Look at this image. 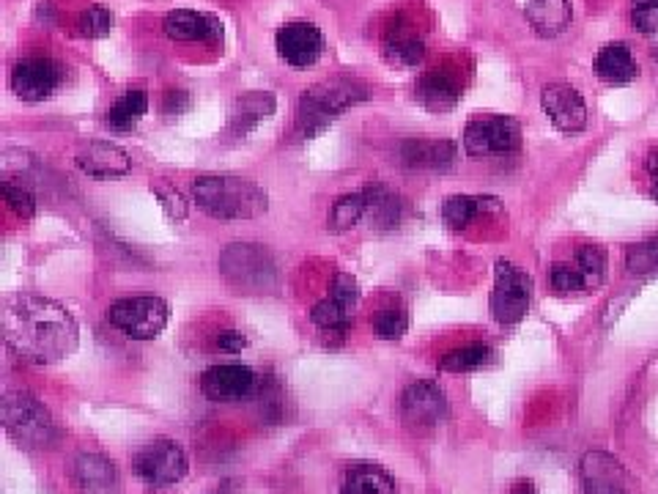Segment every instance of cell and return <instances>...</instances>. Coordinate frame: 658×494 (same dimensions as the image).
<instances>
[{"instance_id":"obj_26","label":"cell","mask_w":658,"mask_h":494,"mask_svg":"<svg viewBox=\"0 0 658 494\" xmlns=\"http://www.w3.org/2000/svg\"><path fill=\"white\" fill-rule=\"evenodd\" d=\"M275 113V97L269 91H250L245 97H239L231 110V129L236 135H245L255 124H261Z\"/></svg>"},{"instance_id":"obj_17","label":"cell","mask_w":658,"mask_h":494,"mask_svg":"<svg viewBox=\"0 0 658 494\" xmlns=\"http://www.w3.org/2000/svg\"><path fill=\"white\" fill-rule=\"evenodd\" d=\"M461 91H464V86L453 69H431L417 80L414 99L431 113H447L461 102Z\"/></svg>"},{"instance_id":"obj_14","label":"cell","mask_w":658,"mask_h":494,"mask_svg":"<svg viewBox=\"0 0 658 494\" xmlns=\"http://www.w3.org/2000/svg\"><path fill=\"white\" fill-rule=\"evenodd\" d=\"M447 396L436 382H414L401 396V415L414 429H431L447 418Z\"/></svg>"},{"instance_id":"obj_45","label":"cell","mask_w":658,"mask_h":494,"mask_svg":"<svg viewBox=\"0 0 658 494\" xmlns=\"http://www.w3.org/2000/svg\"><path fill=\"white\" fill-rule=\"evenodd\" d=\"M653 58H656V61H658V47H656V50H653Z\"/></svg>"},{"instance_id":"obj_37","label":"cell","mask_w":658,"mask_h":494,"mask_svg":"<svg viewBox=\"0 0 658 494\" xmlns=\"http://www.w3.org/2000/svg\"><path fill=\"white\" fill-rule=\"evenodd\" d=\"M3 198H6V204L14 215L25 217V220H31L36 215V198L28 187H22V184H3Z\"/></svg>"},{"instance_id":"obj_18","label":"cell","mask_w":658,"mask_h":494,"mask_svg":"<svg viewBox=\"0 0 658 494\" xmlns=\"http://www.w3.org/2000/svg\"><path fill=\"white\" fill-rule=\"evenodd\" d=\"M77 168L94 179H113V176H127L132 171V157L116 143L94 140L77 154Z\"/></svg>"},{"instance_id":"obj_6","label":"cell","mask_w":658,"mask_h":494,"mask_svg":"<svg viewBox=\"0 0 658 494\" xmlns=\"http://www.w3.org/2000/svg\"><path fill=\"white\" fill-rule=\"evenodd\" d=\"M170 308L160 297H127L107 308V322L132 341H154L168 327Z\"/></svg>"},{"instance_id":"obj_34","label":"cell","mask_w":658,"mask_h":494,"mask_svg":"<svg viewBox=\"0 0 658 494\" xmlns=\"http://www.w3.org/2000/svg\"><path fill=\"white\" fill-rule=\"evenodd\" d=\"M409 330V316L401 308H384L373 316V333L382 341H401Z\"/></svg>"},{"instance_id":"obj_23","label":"cell","mask_w":658,"mask_h":494,"mask_svg":"<svg viewBox=\"0 0 658 494\" xmlns=\"http://www.w3.org/2000/svg\"><path fill=\"white\" fill-rule=\"evenodd\" d=\"M524 14L538 36L554 39L571 25V0H530Z\"/></svg>"},{"instance_id":"obj_13","label":"cell","mask_w":658,"mask_h":494,"mask_svg":"<svg viewBox=\"0 0 658 494\" xmlns=\"http://www.w3.org/2000/svg\"><path fill=\"white\" fill-rule=\"evenodd\" d=\"M255 382L258 376L253 368L242 366V363H220L203 371L201 393L217 404H231V401H245L247 396H253Z\"/></svg>"},{"instance_id":"obj_41","label":"cell","mask_w":658,"mask_h":494,"mask_svg":"<svg viewBox=\"0 0 658 494\" xmlns=\"http://www.w3.org/2000/svg\"><path fill=\"white\" fill-rule=\"evenodd\" d=\"M247 346V338L239 330H225V333L217 335V349L220 352H228V355H236Z\"/></svg>"},{"instance_id":"obj_42","label":"cell","mask_w":658,"mask_h":494,"mask_svg":"<svg viewBox=\"0 0 658 494\" xmlns=\"http://www.w3.org/2000/svg\"><path fill=\"white\" fill-rule=\"evenodd\" d=\"M510 494H538V489H535L532 481H516L513 489H510Z\"/></svg>"},{"instance_id":"obj_28","label":"cell","mask_w":658,"mask_h":494,"mask_svg":"<svg viewBox=\"0 0 658 494\" xmlns=\"http://www.w3.org/2000/svg\"><path fill=\"white\" fill-rule=\"evenodd\" d=\"M489 204H497V201L478 198V195H453L442 204V220L450 231H464Z\"/></svg>"},{"instance_id":"obj_12","label":"cell","mask_w":658,"mask_h":494,"mask_svg":"<svg viewBox=\"0 0 658 494\" xmlns=\"http://www.w3.org/2000/svg\"><path fill=\"white\" fill-rule=\"evenodd\" d=\"M277 55L294 69H308L324 55V33L308 20L286 22L275 33Z\"/></svg>"},{"instance_id":"obj_3","label":"cell","mask_w":658,"mask_h":494,"mask_svg":"<svg viewBox=\"0 0 658 494\" xmlns=\"http://www.w3.org/2000/svg\"><path fill=\"white\" fill-rule=\"evenodd\" d=\"M365 97H368V88L362 86L360 80H349V77H335V80L310 86L299 97L297 132L302 138H316L343 110L354 108Z\"/></svg>"},{"instance_id":"obj_22","label":"cell","mask_w":658,"mask_h":494,"mask_svg":"<svg viewBox=\"0 0 658 494\" xmlns=\"http://www.w3.org/2000/svg\"><path fill=\"white\" fill-rule=\"evenodd\" d=\"M77 484L83 486L85 494H116L118 473L113 462L96 453H83L75 462Z\"/></svg>"},{"instance_id":"obj_24","label":"cell","mask_w":658,"mask_h":494,"mask_svg":"<svg viewBox=\"0 0 658 494\" xmlns=\"http://www.w3.org/2000/svg\"><path fill=\"white\" fill-rule=\"evenodd\" d=\"M340 494H395V481L376 464H354L343 475Z\"/></svg>"},{"instance_id":"obj_25","label":"cell","mask_w":658,"mask_h":494,"mask_svg":"<svg viewBox=\"0 0 658 494\" xmlns=\"http://www.w3.org/2000/svg\"><path fill=\"white\" fill-rule=\"evenodd\" d=\"M384 58L398 66H417L425 58V42L409 25H393L384 39Z\"/></svg>"},{"instance_id":"obj_11","label":"cell","mask_w":658,"mask_h":494,"mask_svg":"<svg viewBox=\"0 0 658 494\" xmlns=\"http://www.w3.org/2000/svg\"><path fill=\"white\" fill-rule=\"evenodd\" d=\"M64 83V69L53 58L31 55L22 58L11 69V91L25 102H44L50 99Z\"/></svg>"},{"instance_id":"obj_10","label":"cell","mask_w":658,"mask_h":494,"mask_svg":"<svg viewBox=\"0 0 658 494\" xmlns=\"http://www.w3.org/2000/svg\"><path fill=\"white\" fill-rule=\"evenodd\" d=\"M357 302H360V286H357V280L346 275V272H338L335 280H332V291H329L327 300L313 305L310 322L316 324L321 333H349V327L354 324Z\"/></svg>"},{"instance_id":"obj_31","label":"cell","mask_w":658,"mask_h":494,"mask_svg":"<svg viewBox=\"0 0 658 494\" xmlns=\"http://www.w3.org/2000/svg\"><path fill=\"white\" fill-rule=\"evenodd\" d=\"M368 195V217L376 228H395L401 220V201L382 184H373L365 190Z\"/></svg>"},{"instance_id":"obj_8","label":"cell","mask_w":658,"mask_h":494,"mask_svg":"<svg viewBox=\"0 0 658 494\" xmlns=\"http://www.w3.org/2000/svg\"><path fill=\"white\" fill-rule=\"evenodd\" d=\"M464 151L469 157H510L521 149V124L510 116H480L464 129Z\"/></svg>"},{"instance_id":"obj_36","label":"cell","mask_w":658,"mask_h":494,"mask_svg":"<svg viewBox=\"0 0 658 494\" xmlns=\"http://www.w3.org/2000/svg\"><path fill=\"white\" fill-rule=\"evenodd\" d=\"M549 283H552V289L560 294V297H568V294H582L584 289H590L587 286V280L576 267L571 264H554L552 272H549Z\"/></svg>"},{"instance_id":"obj_4","label":"cell","mask_w":658,"mask_h":494,"mask_svg":"<svg viewBox=\"0 0 658 494\" xmlns=\"http://www.w3.org/2000/svg\"><path fill=\"white\" fill-rule=\"evenodd\" d=\"M3 426L9 437L25 451H42L50 448L58 437L53 415L44 404L25 390H9L3 396Z\"/></svg>"},{"instance_id":"obj_2","label":"cell","mask_w":658,"mask_h":494,"mask_svg":"<svg viewBox=\"0 0 658 494\" xmlns=\"http://www.w3.org/2000/svg\"><path fill=\"white\" fill-rule=\"evenodd\" d=\"M192 198L217 220H253L269 209L264 190L242 176H198L192 182Z\"/></svg>"},{"instance_id":"obj_27","label":"cell","mask_w":658,"mask_h":494,"mask_svg":"<svg viewBox=\"0 0 658 494\" xmlns=\"http://www.w3.org/2000/svg\"><path fill=\"white\" fill-rule=\"evenodd\" d=\"M146 110H149V94L143 88H132L110 105V110L105 113V124L116 132H129V129L138 127Z\"/></svg>"},{"instance_id":"obj_15","label":"cell","mask_w":658,"mask_h":494,"mask_svg":"<svg viewBox=\"0 0 658 494\" xmlns=\"http://www.w3.org/2000/svg\"><path fill=\"white\" fill-rule=\"evenodd\" d=\"M541 108L546 119L565 135H576L587 127V105L574 86H565V83L546 86L541 94Z\"/></svg>"},{"instance_id":"obj_29","label":"cell","mask_w":658,"mask_h":494,"mask_svg":"<svg viewBox=\"0 0 658 494\" xmlns=\"http://www.w3.org/2000/svg\"><path fill=\"white\" fill-rule=\"evenodd\" d=\"M365 215H368V195H365V190L362 193L340 195L338 201L332 204V209H329L327 226L329 231L343 234V231H351V228L357 226Z\"/></svg>"},{"instance_id":"obj_16","label":"cell","mask_w":658,"mask_h":494,"mask_svg":"<svg viewBox=\"0 0 658 494\" xmlns=\"http://www.w3.org/2000/svg\"><path fill=\"white\" fill-rule=\"evenodd\" d=\"M582 494H631V478L615 456L601 451L584 453Z\"/></svg>"},{"instance_id":"obj_40","label":"cell","mask_w":658,"mask_h":494,"mask_svg":"<svg viewBox=\"0 0 658 494\" xmlns=\"http://www.w3.org/2000/svg\"><path fill=\"white\" fill-rule=\"evenodd\" d=\"M187 108H190V94L187 91H168L165 94V102H162L165 116H181Z\"/></svg>"},{"instance_id":"obj_20","label":"cell","mask_w":658,"mask_h":494,"mask_svg":"<svg viewBox=\"0 0 658 494\" xmlns=\"http://www.w3.org/2000/svg\"><path fill=\"white\" fill-rule=\"evenodd\" d=\"M458 149L453 140H406L401 143V162L420 171H447L456 165Z\"/></svg>"},{"instance_id":"obj_1","label":"cell","mask_w":658,"mask_h":494,"mask_svg":"<svg viewBox=\"0 0 658 494\" xmlns=\"http://www.w3.org/2000/svg\"><path fill=\"white\" fill-rule=\"evenodd\" d=\"M3 335L14 355L28 363H58L77 349L80 327L61 302L20 294L3 311Z\"/></svg>"},{"instance_id":"obj_39","label":"cell","mask_w":658,"mask_h":494,"mask_svg":"<svg viewBox=\"0 0 658 494\" xmlns=\"http://www.w3.org/2000/svg\"><path fill=\"white\" fill-rule=\"evenodd\" d=\"M154 195L162 201V209L168 212L170 220H184L187 217V201L173 187H154Z\"/></svg>"},{"instance_id":"obj_33","label":"cell","mask_w":658,"mask_h":494,"mask_svg":"<svg viewBox=\"0 0 658 494\" xmlns=\"http://www.w3.org/2000/svg\"><path fill=\"white\" fill-rule=\"evenodd\" d=\"M113 25H116V17H113V11L105 9V6H88V9L80 14V20H77V31L85 39H105L113 31Z\"/></svg>"},{"instance_id":"obj_38","label":"cell","mask_w":658,"mask_h":494,"mask_svg":"<svg viewBox=\"0 0 658 494\" xmlns=\"http://www.w3.org/2000/svg\"><path fill=\"white\" fill-rule=\"evenodd\" d=\"M631 22L639 33H658V0H631Z\"/></svg>"},{"instance_id":"obj_44","label":"cell","mask_w":658,"mask_h":494,"mask_svg":"<svg viewBox=\"0 0 658 494\" xmlns=\"http://www.w3.org/2000/svg\"><path fill=\"white\" fill-rule=\"evenodd\" d=\"M650 198L658 204V179H653V184H650Z\"/></svg>"},{"instance_id":"obj_32","label":"cell","mask_w":658,"mask_h":494,"mask_svg":"<svg viewBox=\"0 0 658 494\" xmlns=\"http://www.w3.org/2000/svg\"><path fill=\"white\" fill-rule=\"evenodd\" d=\"M576 269L582 272L587 286H601L606 278V250L598 245H582L576 250Z\"/></svg>"},{"instance_id":"obj_43","label":"cell","mask_w":658,"mask_h":494,"mask_svg":"<svg viewBox=\"0 0 658 494\" xmlns=\"http://www.w3.org/2000/svg\"><path fill=\"white\" fill-rule=\"evenodd\" d=\"M645 168H648V173L653 179H658V149H653L648 157H645Z\"/></svg>"},{"instance_id":"obj_19","label":"cell","mask_w":658,"mask_h":494,"mask_svg":"<svg viewBox=\"0 0 658 494\" xmlns=\"http://www.w3.org/2000/svg\"><path fill=\"white\" fill-rule=\"evenodd\" d=\"M162 31L173 42H217L223 39V25L203 14V11L192 9H176L170 11L165 22H162Z\"/></svg>"},{"instance_id":"obj_21","label":"cell","mask_w":658,"mask_h":494,"mask_svg":"<svg viewBox=\"0 0 658 494\" xmlns=\"http://www.w3.org/2000/svg\"><path fill=\"white\" fill-rule=\"evenodd\" d=\"M595 75L601 77L609 86H628L639 77L637 58L631 53V47L623 42H612L598 50L595 55Z\"/></svg>"},{"instance_id":"obj_35","label":"cell","mask_w":658,"mask_h":494,"mask_svg":"<svg viewBox=\"0 0 658 494\" xmlns=\"http://www.w3.org/2000/svg\"><path fill=\"white\" fill-rule=\"evenodd\" d=\"M626 269L634 275H648L658 269V237L639 242L626 250Z\"/></svg>"},{"instance_id":"obj_30","label":"cell","mask_w":658,"mask_h":494,"mask_svg":"<svg viewBox=\"0 0 658 494\" xmlns=\"http://www.w3.org/2000/svg\"><path fill=\"white\" fill-rule=\"evenodd\" d=\"M491 360H494V349L491 346L467 344L447 352L439 360V371H445V374H467V371H478V368L489 366Z\"/></svg>"},{"instance_id":"obj_9","label":"cell","mask_w":658,"mask_h":494,"mask_svg":"<svg viewBox=\"0 0 658 494\" xmlns=\"http://www.w3.org/2000/svg\"><path fill=\"white\" fill-rule=\"evenodd\" d=\"M132 467L143 484L160 489V486L179 484L187 475V456L179 448V442L160 437V440H151L149 445L140 448Z\"/></svg>"},{"instance_id":"obj_7","label":"cell","mask_w":658,"mask_h":494,"mask_svg":"<svg viewBox=\"0 0 658 494\" xmlns=\"http://www.w3.org/2000/svg\"><path fill=\"white\" fill-rule=\"evenodd\" d=\"M532 302V278L516 264L499 258L494 264V289H491V316L499 324H519Z\"/></svg>"},{"instance_id":"obj_5","label":"cell","mask_w":658,"mask_h":494,"mask_svg":"<svg viewBox=\"0 0 658 494\" xmlns=\"http://www.w3.org/2000/svg\"><path fill=\"white\" fill-rule=\"evenodd\" d=\"M220 272L236 291L245 294H266L277 286L275 258L261 245H228L220 256Z\"/></svg>"}]
</instances>
